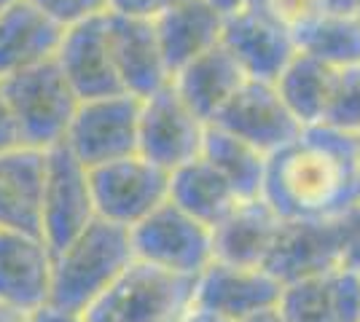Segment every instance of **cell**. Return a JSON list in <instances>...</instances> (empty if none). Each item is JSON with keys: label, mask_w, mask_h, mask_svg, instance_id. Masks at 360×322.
I'll return each instance as SVG.
<instances>
[{"label": "cell", "mask_w": 360, "mask_h": 322, "mask_svg": "<svg viewBox=\"0 0 360 322\" xmlns=\"http://www.w3.org/2000/svg\"><path fill=\"white\" fill-rule=\"evenodd\" d=\"M261 196L283 220H328L360 201L358 145L326 123L304 126L269 156Z\"/></svg>", "instance_id": "6da1fadb"}, {"label": "cell", "mask_w": 360, "mask_h": 322, "mask_svg": "<svg viewBox=\"0 0 360 322\" xmlns=\"http://www.w3.org/2000/svg\"><path fill=\"white\" fill-rule=\"evenodd\" d=\"M296 48L333 70L360 65V14H317L309 25L293 32Z\"/></svg>", "instance_id": "d4e9b609"}, {"label": "cell", "mask_w": 360, "mask_h": 322, "mask_svg": "<svg viewBox=\"0 0 360 322\" xmlns=\"http://www.w3.org/2000/svg\"><path fill=\"white\" fill-rule=\"evenodd\" d=\"M135 258L183 276L205 271L212 255V229L167 199L129 229Z\"/></svg>", "instance_id": "52a82bcc"}, {"label": "cell", "mask_w": 360, "mask_h": 322, "mask_svg": "<svg viewBox=\"0 0 360 322\" xmlns=\"http://www.w3.org/2000/svg\"><path fill=\"white\" fill-rule=\"evenodd\" d=\"M355 145H358V177H360V135L355 137Z\"/></svg>", "instance_id": "ab89813d"}, {"label": "cell", "mask_w": 360, "mask_h": 322, "mask_svg": "<svg viewBox=\"0 0 360 322\" xmlns=\"http://www.w3.org/2000/svg\"><path fill=\"white\" fill-rule=\"evenodd\" d=\"M16 145H22L19 129H16L14 113H11L8 100H6V94H3V86H0V154H3V151H11Z\"/></svg>", "instance_id": "d6a6232c"}, {"label": "cell", "mask_w": 360, "mask_h": 322, "mask_svg": "<svg viewBox=\"0 0 360 322\" xmlns=\"http://www.w3.org/2000/svg\"><path fill=\"white\" fill-rule=\"evenodd\" d=\"M54 60L70 81L78 100L124 92L108 46V14L65 27Z\"/></svg>", "instance_id": "9a60e30c"}, {"label": "cell", "mask_w": 360, "mask_h": 322, "mask_svg": "<svg viewBox=\"0 0 360 322\" xmlns=\"http://www.w3.org/2000/svg\"><path fill=\"white\" fill-rule=\"evenodd\" d=\"M285 285L264 266H234L212 261L194 279V304L221 311L231 320H248L255 311L280 304Z\"/></svg>", "instance_id": "5bb4252c"}, {"label": "cell", "mask_w": 360, "mask_h": 322, "mask_svg": "<svg viewBox=\"0 0 360 322\" xmlns=\"http://www.w3.org/2000/svg\"><path fill=\"white\" fill-rule=\"evenodd\" d=\"M27 322H86L84 314H75V311H65V309H57L51 304L35 309L27 314Z\"/></svg>", "instance_id": "836d02e7"}, {"label": "cell", "mask_w": 360, "mask_h": 322, "mask_svg": "<svg viewBox=\"0 0 360 322\" xmlns=\"http://www.w3.org/2000/svg\"><path fill=\"white\" fill-rule=\"evenodd\" d=\"M108 46L121 89L137 100H146L172 81L167 67L153 19L108 11Z\"/></svg>", "instance_id": "4fadbf2b"}, {"label": "cell", "mask_w": 360, "mask_h": 322, "mask_svg": "<svg viewBox=\"0 0 360 322\" xmlns=\"http://www.w3.org/2000/svg\"><path fill=\"white\" fill-rule=\"evenodd\" d=\"M0 322H27V314L0 301Z\"/></svg>", "instance_id": "f35d334b"}, {"label": "cell", "mask_w": 360, "mask_h": 322, "mask_svg": "<svg viewBox=\"0 0 360 322\" xmlns=\"http://www.w3.org/2000/svg\"><path fill=\"white\" fill-rule=\"evenodd\" d=\"M345 223L342 215L328 220H283L264 269L283 285L326 276L342 266Z\"/></svg>", "instance_id": "30bf717a"}, {"label": "cell", "mask_w": 360, "mask_h": 322, "mask_svg": "<svg viewBox=\"0 0 360 322\" xmlns=\"http://www.w3.org/2000/svg\"><path fill=\"white\" fill-rule=\"evenodd\" d=\"M8 3H11V0H0V11H3V8L8 6Z\"/></svg>", "instance_id": "60d3db41"}, {"label": "cell", "mask_w": 360, "mask_h": 322, "mask_svg": "<svg viewBox=\"0 0 360 322\" xmlns=\"http://www.w3.org/2000/svg\"><path fill=\"white\" fill-rule=\"evenodd\" d=\"M221 43L237 60L245 76L271 83L299 51L293 32L285 30L280 22H274L255 3L226 16Z\"/></svg>", "instance_id": "7c38bea8"}, {"label": "cell", "mask_w": 360, "mask_h": 322, "mask_svg": "<svg viewBox=\"0 0 360 322\" xmlns=\"http://www.w3.org/2000/svg\"><path fill=\"white\" fill-rule=\"evenodd\" d=\"M180 0H110V11L127 16H159L169 6H175Z\"/></svg>", "instance_id": "1f68e13d"}, {"label": "cell", "mask_w": 360, "mask_h": 322, "mask_svg": "<svg viewBox=\"0 0 360 322\" xmlns=\"http://www.w3.org/2000/svg\"><path fill=\"white\" fill-rule=\"evenodd\" d=\"M30 3L62 27H70L84 19L103 16L110 11V0H30Z\"/></svg>", "instance_id": "f1b7e54d"}, {"label": "cell", "mask_w": 360, "mask_h": 322, "mask_svg": "<svg viewBox=\"0 0 360 322\" xmlns=\"http://www.w3.org/2000/svg\"><path fill=\"white\" fill-rule=\"evenodd\" d=\"M65 27L30 0H11L0 11V81L54 60Z\"/></svg>", "instance_id": "e0dca14e"}, {"label": "cell", "mask_w": 360, "mask_h": 322, "mask_svg": "<svg viewBox=\"0 0 360 322\" xmlns=\"http://www.w3.org/2000/svg\"><path fill=\"white\" fill-rule=\"evenodd\" d=\"M137 123L140 100L127 92L81 100L68 135L65 148L86 169L137 154Z\"/></svg>", "instance_id": "8992f818"}, {"label": "cell", "mask_w": 360, "mask_h": 322, "mask_svg": "<svg viewBox=\"0 0 360 322\" xmlns=\"http://www.w3.org/2000/svg\"><path fill=\"white\" fill-rule=\"evenodd\" d=\"M328 301L336 322H360V271L339 266L326 274Z\"/></svg>", "instance_id": "83f0119b"}, {"label": "cell", "mask_w": 360, "mask_h": 322, "mask_svg": "<svg viewBox=\"0 0 360 322\" xmlns=\"http://www.w3.org/2000/svg\"><path fill=\"white\" fill-rule=\"evenodd\" d=\"M169 201L207 229H215L242 199L205 156H196L169 172Z\"/></svg>", "instance_id": "7402d4cb"}, {"label": "cell", "mask_w": 360, "mask_h": 322, "mask_svg": "<svg viewBox=\"0 0 360 322\" xmlns=\"http://www.w3.org/2000/svg\"><path fill=\"white\" fill-rule=\"evenodd\" d=\"M253 3L290 32L301 30L317 14H323V0H253Z\"/></svg>", "instance_id": "f546056e"}, {"label": "cell", "mask_w": 360, "mask_h": 322, "mask_svg": "<svg viewBox=\"0 0 360 322\" xmlns=\"http://www.w3.org/2000/svg\"><path fill=\"white\" fill-rule=\"evenodd\" d=\"M224 19L226 16L207 0H180L153 16L156 38L172 76L199 54L221 43Z\"/></svg>", "instance_id": "d6986e66"}, {"label": "cell", "mask_w": 360, "mask_h": 322, "mask_svg": "<svg viewBox=\"0 0 360 322\" xmlns=\"http://www.w3.org/2000/svg\"><path fill=\"white\" fill-rule=\"evenodd\" d=\"M345 223V255L342 266L347 269H360V201L342 215Z\"/></svg>", "instance_id": "4dcf8cb0"}, {"label": "cell", "mask_w": 360, "mask_h": 322, "mask_svg": "<svg viewBox=\"0 0 360 322\" xmlns=\"http://www.w3.org/2000/svg\"><path fill=\"white\" fill-rule=\"evenodd\" d=\"M245 81H248L245 70L229 54V48L218 43L215 48L191 60L186 67H180L169 83L202 121L210 123L215 113L234 97Z\"/></svg>", "instance_id": "44dd1931"}, {"label": "cell", "mask_w": 360, "mask_h": 322, "mask_svg": "<svg viewBox=\"0 0 360 322\" xmlns=\"http://www.w3.org/2000/svg\"><path fill=\"white\" fill-rule=\"evenodd\" d=\"M132 261L129 229L94 217L73 242L54 253L49 304L84 314Z\"/></svg>", "instance_id": "7a4b0ae2"}, {"label": "cell", "mask_w": 360, "mask_h": 322, "mask_svg": "<svg viewBox=\"0 0 360 322\" xmlns=\"http://www.w3.org/2000/svg\"><path fill=\"white\" fill-rule=\"evenodd\" d=\"M202 156L229 180V185L234 188V194L240 199H258L261 196L269 156L261 154L250 142L207 123Z\"/></svg>", "instance_id": "cb8c5ba5"}, {"label": "cell", "mask_w": 360, "mask_h": 322, "mask_svg": "<svg viewBox=\"0 0 360 322\" xmlns=\"http://www.w3.org/2000/svg\"><path fill=\"white\" fill-rule=\"evenodd\" d=\"M54 253L44 236L0 231V301L30 314L51 298Z\"/></svg>", "instance_id": "2e32d148"}, {"label": "cell", "mask_w": 360, "mask_h": 322, "mask_svg": "<svg viewBox=\"0 0 360 322\" xmlns=\"http://www.w3.org/2000/svg\"><path fill=\"white\" fill-rule=\"evenodd\" d=\"M280 226L283 217L264 196L237 201L234 210L212 229V255L215 261L234 266H264Z\"/></svg>", "instance_id": "ffe728a7"}, {"label": "cell", "mask_w": 360, "mask_h": 322, "mask_svg": "<svg viewBox=\"0 0 360 322\" xmlns=\"http://www.w3.org/2000/svg\"><path fill=\"white\" fill-rule=\"evenodd\" d=\"M242 322H283V314H280L277 307H271V309H264V311H255V314H250L248 320Z\"/></svg>", "instance_id": "74e56055"}, {"label": "cell", "mask_w": 360, "mask_h": 322, "mask_svg": "<svg viewBox=\"0 0 360 322\" xmlns=\"http://www.w3.org/2000/svg\"><path fill=\"white\" fill-rule=\"evenodd\" d=\"M323 11H328V14H360V0H323Z\"/></svg>", "instance_id": "d590c367"}, {"label": "cell", "mask_w": 360, "mask_h": 322, "mask_svg": "<svg viewBox=\"0 0 360 322\" xmlns=\"http://www.w3.org/2000/svg\"><path fill=\"white\" fill-rule=\"evenodd\" d=\"M320 123L352 137L360 135V65L336 70L326 116Z\"/></svg>", "instance_id": "4316f807"}, {"label": "cell", "mask_w": 360, "mask_h": 322, "mask_svg": "<svg viewBox=\"0 0 360 322\" xmlns=\"http://www.w3.org/2000/svg\"><path fill=\"white\" fill-rule=\"evenodd\" d=\"M97 217L132 229L169 199V172L132 154L89 169Z\"/></svg>", "instance_id": "5b68a950"}, {"label": "cell", "mask_w": 360, "mask_h": 322, "mask_svg": "<svg viewBox=\"0 0 360 322\" xmlns=\"http://www.w3.org/2000/svg\"><path fill=\"white\" fill-rule=\"evenodd\" d=\"M0 86L14 113L22 145L49 151L65 142L68 126L73 121L81 100L60 70L57 60L3 78Z\"/></svg>", "instance_id": "277c9868"}, {"label": "cell", "mask_w": 360, "mask_h": 322, "mask_svg": "<svg viewBox=\"0 0 360 322\" xmlns=\"http://www.w3.org/2000/svg\"><path fill=\"white\" fill-rule=\"evenodd\" d=\"M178 322H237V320L226 317V314L215 311V309H207V307H199V304H191V307L183 311V317H180Z\"/></svg>", "instance_id": "e575fe53"}, {"label": "cell", "mask_w": 360, "mask_h": 322, "mask_svg": "<svg viewBox=\"0 0 360 322\" xmlns=\"http://www.w3.org/2000/svg\"><path fill=\"white\" fill-rule=\"evenodd\" d=\"M207 3H212L221 14L229 16V14H234V11H240V8H245V6H250L253 0H207Z\"/></svg>", "instance_id": "8d00e7d4"}, {"label": "cell", "mask_w": 360, "mask_h": 322, "mask_svg": "<svg viewBox=\"0 0 360 322\" xmlns=\"http://www.w3.org/2000/svg\"><path fill=\"white\" fill-rule=\"evenodd\" d=\"M333 76H336L333 67L309 54H301V51L293 54V60L288 62L283 73L277 76L274 81L277 94L283 97L285 107L301 126H312V123L323 121Z\"/></svg>", "instance_id": "603a6c76"}, {"label": "cell", "mask_w": 360, "mask_h": 322, "mask_svg": "<svg viewBox=\"0 0 360 322\" xmlns=\"http://www.w3.org/2000/svg\"><path fill=\"white\" fill-rule=\"evenodd\" d=\"M358 271H360V269H358Z\"/></svg>", "instance_id": "b9f144b4"}, {"label": "cell", "mask_w": 360, "mask_h": 322, "mask_svg": "<svg viewBox=\"0 0 360 322\" xmlns=\"http://www.w3.org/2000/svg\"><path fill=\"white\" fill-rule=\"evenodd\" d=\"M194 279L135 258L86 311V322H178L194 304Z\"/></svg>", "instance_id": "3957f363"}, {"label": "cell", "mask_w": 360, "mask_h": 322, "mask_svg": "<svg viewBox=\"0 0 360 322\" xmlns=\"http://www.w3.org/2000/svg\"><path fill=\"white\" fill-rule=\"evenodd\" d=\"M277 309L283 314V322H336L328 301L326 276H312L285 285Z\"/></svg>", "instance_id": "484cf974"}, {"label": "cell", "mask_w": 360, "mask_h": 322, "mask_svg": "<svg viewBox=\"0 0 360 322\" xmlns=\"http://www.w3.org/2000/svg\"><path fill=\"white\" fill-rule=\"evenodd\" d=\"M210 123L250 142L266 156L285 148L304 129L285 107L283 97L277 94V86L271 81H255V78H248L242 83Z\"/></svg>", "instance_id": "8fae6325"}, {"label": "cell", "mask_w": 360, "mask_h": 322, "mask_svg": "<svg viewBox=\"0 0 360 322\" xmlns=\"http://www.w3.org/2000/svg\"><path fill=\"white\" fill-rule=\"evenodd\" d=\"M207 123L183 102L172 83L140 100V123H137V154L162 169L183 167L202 156Z\"/></svg>", "instance_id": "9c48e42d"}, {"label": "cell", "mask_w": 360, "mask_h": 322, "mask_svg": "<svg viewBox=\"0 0 360 322\" xmlns=\"http://www.w3.org/2000/svg\"><path fill=\"white\" fill-rule=\"evenodd\" d=\"M97 217L89 169L75 159L65 142L46 151L41 236L51 253H60Z\"/></svg>", "instance_id": "ba28073f"}, {"label": "cell", "mask_w": 360, "mask_h": 322, "mask_svg": "<svg viewBox=\"0 0 360 322\" xmlns=\"http://www.w3.org/2000/svg\"><path fill=\"white\" fill-rule=\"evenodd\" d=\"M46 151L16 145L0 154V231L41 236Z\"/></svg>", "instance_id": "ac0fdd59"}]
</instances>
